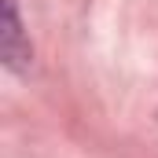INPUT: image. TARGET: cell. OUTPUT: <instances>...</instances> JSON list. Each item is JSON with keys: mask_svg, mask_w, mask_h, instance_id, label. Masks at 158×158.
<instances>
[{"mask_svg": "<svg viewBox=\"0 0 158 158\" xmlns=\"http://www.w3.org/2000/svg\"><path fill=\"white\" fill-rule=\"evenodd\" d=\"M0 55L19 74L30 66V40L22 33V19H19L15 0H0Z\"/></svg>", "mask_w": 158, "mask_h": 158, "instance_id": "obj_1", "label": "cell"}]
</instances>
